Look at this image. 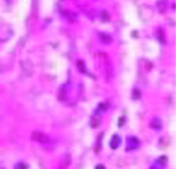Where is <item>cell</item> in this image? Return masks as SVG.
Wrapping results in <instances>:
<instances>
[{
	"label": "cell",
	"mask_w": 176,
	"mask_h": 169,
	"mask_svg": "<svg viewBox=\"0 0 176 169\" xmlns=\"http://www.w3.org/2000/svg\"><path fill=\"white\" fill-rule=\"evenodd\" d=\"M32 140L36 141V142L40 143V144H48V143H50L49 135H47L43 134V132H41V131H38V130L33 131Z\"/></svg>",
	"instance_id": "1"
},
{
	"label": "cell",
	"mask_w": 176,
	"mask_h": 169,
	"mask_svg": "<svg viewBox=\"0 0 176 169\" xmlns=\"http://www.w3.org/2000/svg\"><path fill=\"white\" fill-rule=\"evenodd\" d=\"M140 141L136 137H128L127 139V151L135 150L139 147Z\"/></svg>",
	"instance_id": "2"
},
{
	"label": "cell",
	"mask_w": 176,
	"mask_h": 169,
	"mask_svg": "<svg viewBox=\"0 0 176 169\" xmlns=\"http://www.w3.org/2000/svg\"><path fill=\"white\" fill-rule=\"evenodd\" d=\"M120 143H121V138L119 137L118 135H114L113 137H112L111 141H110V147L113 150H115L119 147Z\"/></svg>",
	"instance_id": "3"
},
{
	"label": "cell",
	"mask_w": 176,
	"mask_h": 169,
	"mask_svg": "<svg viewBox=\"0 0 176 169\" xmlns=\"http://www.w3.org/2000/svg\"><path fill=\"white\" fill-rule=\"evenodd\" d=\"M150 127L155 130H160L162 127V123H161V120L159 118H154L151 122H150Z\"/></svg>",
	"instance_id": "4"
},
{
	"label": "cell",
	"mask_w": 176,
	"mask_h": 169,
	"mask_svg": "<svg viewBox=\"0 0 176 169\" xmlns=\"http://www.w3.org/2000/svg\"><path fill=\"white\" fill-rule=\"evenodd\" d=\"M71 164V155L67 153V155L63 157L62 161H61L60 165H59V169H67Z\"/></svg>",
	"instance_id": "5"
},
{
	"label": "cell",
	"mask_w": 176,
	"mask_h": 169,
	"mask_svg": "<svg viewBox=\"0 0 176 169\" xmlns=\"http://www.w3.org/2000/svg\"><path fill=\"white\" fill-rule=\"evenodd\" d=\"M98 37H99V40H100L103 44H109V43L112 42V37L109 34H106V33H99Z\"/></svg>",
	"instance_id": "6"
},
{
	"label": "cell",
	"mask_w": 176,
	"mask_h": 169,
	"mask_svg": "<svg viewBox=\"0 0 176 169\" xmlns=\"http://www.w3.org/2000/svg\"><path fill=\"white\" fill-rule=\"evenodd\" d=\"M100 125V117L95 115L94 117L91 118L90 120V126L92 128H97V127Z\"/></svg>",
	"instance_id": "7"
},
{
	"label": "cell",
	"mask_w": 176,
	"mask_h": 169,
	"mask_svg": "<svg viewBox=\"0 0 176 169\" xmlns=\"http://www.w3.org/2000/svg\"><path fill=\"white\" fill-rule=\"evenodd\" d=\"M14 169H29V165L24 162H18L17 164H15Z\"/></svg>",
	"instance_id": "8"
},
{
	"label": "cell",
	"mask_w": 176,
	"mask_h": 169,
	"mask_svg": "<svg viewBox=\"0 0 176 169\" xmlns=\"http://www.w3.org/2000/svg\"><path fill=\"white\" fill-rule=\"evenodd\" d=\"M157 37H158V39H159L160 42L165 43V34H164V32H162L161 29H158V30H157Z\"/></svg>",
	"instance_id": "9"
},
{
	"label": "cell",
	"mask_w": 176,
	"mask_h": 169,
	"mask_svg": "<svg viewBox=\"0 0 176 169\" xmlns=\"http://www.w3.org/2000/svg\"><path fill=\"white\" fill-rule=\"evenodd\" d=\"M77 66H78V70H80L81 73L86 74V66H85V63H83V61H82V60H78Z\"/></svg>",
	"instance_id": "10"
},
{
	"label": "cell",
	"mask_w": 176,
	"mask_h": 169,
	"mask_svg": "<svg viewBox=\"0 0 176 169\" xmlns=\"http://www.w3.org/2000/svg\"><path fill=\"white\" fill-rule=\"evenodd\" d=\"M108 103H101L100 105L98 106V109L96 111V115L98 114V112H100V111H106L107 109H108Z\"/></svg>",
	"instance_id": "11"
},
{
	"label": "cell",
	"mask_w": 176,
	"mask_h": 169,
	"mask_svg": "<svg viewBox=\"0 0 176 169\" xmlns=\"http://www.w3.org/2000/svg\"><path fill=\"white\" fill-rule=\"evenodd\" d=\"M140 96H141V93H140V91H139L138 88H135L134 91H133V98L135 100H137V99L140 98Z\"/></svg>",
	"instance_id": "12"
},
{
	"label": "cell",
	"mask_w": 176,
	"mask_h": 169,
	"mask_svg": "<svg viewBox=\"0 0 176 169\" xmlns=\"http://www.w3.org/2000/svg\"><path fill=\"white\" fill-rule=\"evenodd\" d=\"M101 18H103V21H109L110 20V16H109V14L107 12H103L101 13Z\"/></svg>",
	"instance_id": "13"
},
{
	"label": "cell",
	"mask_w": 176,
	"mask_h": 169,
	"mask_svg": "<svg viewBox=\"0 0 176 169\" xmlns=\"http://www.w3.org/2000/svg\"><path fill=\"white\" fill-rule=\"evenodd\" d=\"M124 121H126V120H124V118H120V119H119V123H118L119 128H121V127L124 125Z\"/></svg>",
	"instance_id": "14"
},
{
	"label": "cell",
	"mask_w": 176,
	"mask_h": 169,
	"mask_svg": "<svg viewBox=\"0 0 176 169\" xmlns=\"http://www.w3.org/2000/svg\"><path fill=\"white\" fill-rule=\"evenodd\" d=\"M95 169H106V167H104V165H103V164H98V165H96Z\"/></svg>",
	"instance_id": "15"
},
{
	"label": "cell",
	"mask_w": 176,
	"mask_h": 169,
	"mask_svg": "<svg viewBox=\"0 0 176 169\" xmlns=\"http://www.w3.org/2000/svg\"><path fill=\"white\" fill-rule=\"evenodd\" d=\"M0 169H6L4 167H2V166H0Z\"/></svg>",
	"instance_id": "16"
}]
</instances>
